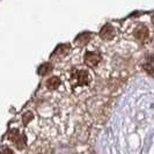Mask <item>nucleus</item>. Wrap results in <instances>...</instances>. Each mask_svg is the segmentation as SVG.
<instances>
[{
  "label": "nucleus",
  "mask_w": 154,
  "mask_h": 154,
  "mask_svg": "<svg viewBox=\"0 0 154 154\" xmlns=\"http://www.w3.org/2000/svg\"><path fill=\"white\" fill-rule=\"evenodd\" d=\"M101 62V56L97 52H94V51H88L85 54V64L88 66H96L99 63Z\"/></svg>",
  "instance_id": "7ed1b4c3"
},
{
  "label": "nucleus",
  "mask_w": 154,
  "mask_h": 154,
  "mask_svg": "<svg viewBox=\"0 0 154 154\" xmlns=\"http://www.w3.org/2000/svg\"><path fill=\"white\" fill-rule=\"evenodd\" d=\"M89 38H91V34L85 32V34L79 35V36H78V38L75 39V42H77V43L80 42V44H85V43H87V42L89 41Z\"/></svg>",
  "instance_id": "9d476101"
},
{
  "label": "nucleus",
  "mask_w": 154,
  "mask_h": 154,
  "mask_svg": "<svg viewBox=\"0 0 154 154\" xmlns=\"http://www.w3.org/2000/svg\"><path fill=\"white\" fill-rule=\"evenodd\" d=\"M52 69H54V66L51 65V64H49V63H45V64H43V65H41L38 67V74L39 75H46V74H49L50 72H52Z\"/></svg>",
  "instance_id": "6e6552de"
},
{
  "label": "nucleus",
  "mask_w": 154,
  "mask_h": 154,
  "mask_svg": "<svg viewBox=\"0 0 154 154\" xmlns=\"http://www.w3.org/2000/svg\"><path fill=\"white\" fill-rule=\"evenodd\" d=\"M144 69L146 71L147 73L153 74L154 73V57L151 56L146 59V62L144 63Z\"/></svg>",
  "instance_id": "0eeeda50"
},
{
  "label": "nucleus",
  "mask_w": 154,
  "mask_h": 154,
  "mask_svg": "<svg viewBox=\"0 0 154 154\" xmlns=\"http://www.w3.org/2000/svg\"><path fill=\"white\" fill-rule=\"evenodd\" d=\"M32 118H34V114H32L31 111H28V112H26V114L23 115V117H22L23 124H24V125H27V124L29 123L30 121H32Z\"/></svg>",
  "instance_id": "9b49d317"
},
{
  "label": "nucleus",
  "mask_w": 154,
  "mask_h": 154,
  "mask_svg": "<svg viewBox=\"0 0 154 154\" xmlns=\"http://www.w3.org/2000/svg\"><path fill=\"white\" fill-rule=\"evenodd\" d=\"M0 154H14V153H13V151H12L11 148H8V147H4V148L1 149Z\"/></svg>",
  "instance_id": "f8f14e48"
},
{
  "label": "nucleus",
  "mask_w": 154,
  "mask_h": 154,
  "mask_svg": "<svg viewBox=\"0 0 154 154\" xmlns=\"http://www.w3.org/2000/svg\"><path fill=\"white\" fill-rule=\"evenodd\" d=\"M67 51H69V45H59L57 49H56V51L54 52V57H56L57 54H59L60 57L62 56H64V54H67Z\"/></svg>",
  "instance_id": "1a4fd4ad"
},
{
  "label": "nucleus",
  "mask_w": 154,
  "mask_h": 154,
  "mask_svg": "<svg viewBox=\"0 0 154 154\" xmlns=\"http://www.w3.org/2000/svg\"><path fill=\"white\" fill-rule=\"evenodd\" d=\"M148 35H149V31L147 29V27L143 26V24H139L134 29V37L139 41H146Z\"/></svg>",
  "instance_id": "20e7f679"
},
{
  "label": "nucleus",
  "mask_w": 154,
  "mask_h": 154,
  "mask_svg": "<svg viewBox=\"0 0 154 154\" xmlns=\"http://www.w3.org/2000/svg\"><path fill=\"white\" fill-rule=\"evenodd\" d=\"M152 22H153V24H154V15H153V17H152Z\"/></svg>",
  "instance_id": "ddd939ff"
},
{
  "label": "nucleus",
  "mask_w": 154,
  "mask_h": 154,
  "mask_svg": "<svg viewBox=\"0 0 154 154\" xmlns=\"http://www.w3.org/2000/svg\"><path fill=\"white\" fill-rule=\"evenodd\" d=\"M59 85H60V79L58 77H51L50 79H48V81H46V87L49 89H51V91L57 89L59 87Z\"/></svg>",
  "instance_id": "423d86ee"
},
{
  "label": "nucleus",
  "mask_w": 154,
  "mask_h": 154,
  "mask_svg": "<svg viewBox=\"0 0 154 154\" xmlns=\"http://www.w3.org/2000/svg\"><path fill=\"white\" fill-rule=\"evenodd\" d=\"M100 36L102 39H112L115 36V29L111 24H106L100 31Z\"/></svg>",
  "instance_id": "39448f33"
},
{
  "label": "nucleus",
  "mask_w": 154,
  "mask_h": 154,
  "mask_svg": "<svg viewBox=\"0 0 154 154\" xmlns=\"http://www.w3.org/2000/svg\"><path fill=\"white\" fill-rule=\"evenodd\" d=\"M89 81H91L89 73L86 69H75L71 74V84L73 86V88H75L78 86L88 85Z\"/></svg>",
  "instance_id": "f257e3e1"
},
{
  "label": "nucleus",
  "mask_w": 154,
  "mask_h": 154,
  "mask_svg": "<svg viewBox=\"0 0 154 154\" xmlns=\"http://www.w3.org/2000/svg\"><path fill=\"white\" fill-rule=\"evenodd\" d=\"M8 139L15 144V146L19 149H23L26 146V136L21 134L17 130H11L8 132Z\"/></svg>",
  "instance_id": "f03ea898"
}]
</instances>
